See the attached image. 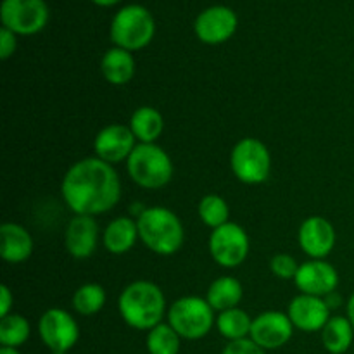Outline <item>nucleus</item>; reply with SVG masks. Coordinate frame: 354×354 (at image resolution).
<instances>
[{
	"label": "nucleus",
	"instance_id": "nucleus-1",
	"mask_svg": "<svg viewBox=\"0 0 354 354\" xmlns=\"http://www.w3.org/2000/svg\"><path fill=\"white\" fill-rule=\"evenodd\" d=\"M61 192L73 213L95 216L107 213L120 203L121 180L109 162L86 158L68 169Z\"/></svg>",
	"mask_w": 354,
	"mask_h": 354
},
{
	"label": "nucleus",
	"instance_id": "nucleus-2",
	"mask_svg": "<svg viewBox=\"0 0 354 354\" xmlns=\"http://www.w3.org/2000/svg\"><path fill=\"white\" fill-rule=\"evenodd\" d=\"M120 315L124 324L137 330H151L162 324L166 313V299L162 290L149 280L130 283L118 301Z\"/></svg>",
	"mask_w": 354,
	"mask_h": 354
},
{
	"label": "nucleus",
	"instance_id": "nucleus-3",
	"mask_svg": "<svg viewBox=\"0 0 354 354\" xmlns=\"http://www.w3.org/2000/svg\"><path fill=\"white\" fill-rule=\"evenodd\" d=\"M138 237L145 248L161 256H171L183 244V225L173 211L166 207H147L138 214Z\"/></svg>",
	"mask_w": 354,
	"mask_h": 354
},
{
	"label": "nucleus",
	"instance_id": "nucleus-4",
	"mask_svg": "<svg viewBox=\"0 0 354 354\" xmlns=\"http://www.w3.org/2000/svg\"><path fill=\"white\" fill-rule=\"evenodd\" d=\"M156 33L152 14L144 6L131 3L116 12L111 23V40L124 50H140L147 47Z\"/></svg>",
	"mask_w": 354,
	"mask_h": 354
},
{
	"label": "nucleus",
	"instance_id": "nucleus-5",
	"mask_svg": "<svg viewBox=\"0 0 354 354\" xmlns=\"http://www.w3.org/2000/svg\"><path fill=\"white\" fill-rule=\"evenodd\" d=\"M168 324L182 339L197 341L209 334L216 320H214V310L206 299L185 296L176 299L169 306Z\"/></svg>",
	"mask_w": 354,
	"mask_h": 354
},
{
	"label": "nucleus",
	"instance_id": "nucleus-6",
	"mask_svg": "<svg viewBox=\"0 0 354 354\" xmlns=\"http://www.w3.org/2000/svg\"><path fill=\"white\" fill-rule=\"evenodd\" d=\"M127 161L131 180L144 189H161L173 176L171 159L156 144H138Z\"/></svg>",
	"mask_w": 354,
	"mask_h": 354
},
{
	"label": "nucleus",
	"instance_id": "nucleus-7",
	"mask_svg": "<svg viewBox=\"0 0 354 354\" xmlns=\"http://www.w3.org/2000/svg\"><path fill=\"white\" fill-rule=\"evenodd\" d=\"M230 166L234 175L248 185H258L268 180L272 171V158L258 138H242L230 154Z\"/></svg>",
	"mask_w": 354,
	"mask_h": 354
},
{
	"label": "nucleus",
	"instance_id": "nucleus-8",
	"mask_svg": "<svg viewBox=\"0 0 354 354\" xmlns=\"http://www.w3.org/2000/svg\"><path fill=\"white\" fill-rule=\"evenodd\" d=\"M2 26L16 35H35L47 26L48 7L45 0H2Z\"/></svg>",
	"mask_w": 354,
	"mask_h": 354
},
{
	"label": "nucleus",
	"instance_id": "nucleus-9",
	"mask_svg": "<svg viewBox=\"0 0 354 354\" xmlns=\"http://www.w3.org/2000/svg\"><path fill=\"white\" fill-rule=\"evenodd\" d=\"M38 334L52 354H66L78 342L80 328L68 311L52 308L41 315L38 322Z\"/></svg>",
	"mask_w": 354,
	"mask_h": 354
},
{
	"label": "nucleus",
	"instance_id": "nucleus-10",
	"mask_svg": "<svg viewBox=\"0 0 354 354\" xmlns=\"http://www.w3.org/2000/svg\"><path fill=\"white\" fill-rule=\"evenodd\" d=\"M209 252L223 268L242 265L249 254V235L237 223H225L214 228L209 237Z\"/></svg>",
	"mask_w": 354,
	"mask_h": 354
},
{
	"label": "nucleus",
	"instance_id": "nucleus-11",
	"mask_svg": "<svg viewBox=\"0 0 354 354\" xmlns=\"http://www.w3.org/2000/svg\"><path fill=\"white\" fill-rule=\"evenodd\" d=\"M237 14L225 6H213L204 9L194 23L197 38L207 45H218L232 38L237 30Z\"/></svg>",
	"mask_w": 354,
	"mask_h": 354
},
{
	"label": "nucleus",
	"instance_id": "nucleus-12",
	"mask_svg": "<svg viewBox=\"0 0 354 354\" xmlns=\"http://www.w3.org/2000/svg\"><path fill=\"white\" fill-rule=\"evenodd\" d=\"M294 334V325L289 315L282 311H265L252 320L249 339L256 342L265 351L279 349L290 341Z\"/></svg>",
	"mask_w": 354,
	"mask_h": 354
},
{
	"label": "nucleus",
	"instance_id": "nucleus-13",
	"mask_svg": "<svg viewBox=\"0 0 354 354\" xmlns=\"http://www.w3.org/2000/svg\"><path fill=\"white\" fill-rule=\"evenodd\" d=\"M294 282L303 294L325 297L337 289L339 273L330 263L313 259V261H308L299 266Z\"/></svg>",
	"mask_w": 354,
	"mask_h": 354
},
{
	"label": "nucleus",
	"instance_id": "nucleus-14",
	"mask_svg": "<svg viewBox=\"0 0 354 354\" xmlns=\"http://www.w3.org/2000/svg\"><path fill=\"white\" fill-rule=\"evenodd\" d=\"M135 135L130 130V127L124 124H109V127L102 128L97 133L95 142H93V149H95L97 158L102 161L114 165V162L124 161L130 158L133 152L135 145Z\"/></svg>",
	"mask_w": 354,
	"mask_h": 354
},
{
	"label": "nucleus",
	"instance_id": "nucleus-15",
	"mask_svg": "<svg viewBox=\"0 0 354 354\" xmlns=\"http://www.w3.org/2000/svg\"><path fill=\"white\" fill-rule=\"evenodd\" d=\"M287 315L294 328L303 332H318L324 330L327 322L330 320V308L327 306L324 297L301 294L289 304Z\"/></svg>",
	"mask_w": 354,
	"mask_h": 354
},
{
	"label": "nucleus",
	"instance_id": "nucleus-16",
	"mask_svg": "<svg viewBox=\"0 0 354 354\" xmlns=\"http://www.w3.org/2000/svg\"><path fill=\"white\" fill-rule=\"evenodd\" d=\"M299 245L310 258L324 259L335 245V230L328 220L322 216H311L299 227Z\"/></svg>",
	"mask_w": 354,
	"mask_h": 354
},
{
	"label": "nucleus",
	"instance_id": "nucleus-17",
	"mask_svg": "<svg viewBox=\"0 0 354 354\" xmlns=\"http://www.w3.org/2000/svg\"><path fill=\"white\" fill-rule=\"evenodd\" d=\"M99 241V225L93 216L76 214L66 228V249L76 259H86L95 252Z\"/></svg>",
	"mask_w": 354,
	"mask_h": 354
},
{
	"label": "nucleus",
	"instance_id": "nucleus-18",
	"mask_svg": "<svg viewBox=\"0 0 354 354\" xmlns=\"http://www.w3.org/2000/svg\"><path fill=\"white\" fill-rule=\"evenodd\" d=\"M33 252V239L24 227L17 223H3L0 227V254L7 263L26 261Z\"/></svg>",
	"mask_w": 354,
	"mask_h": 354
},
{
	"label": "nucleus",
	"instance_id": "nucleus-19",
	"mask_svg": "<svg viewBox=\"0 0 354 354\" xmlns=\"http://www.w3.org/2000/svg\"><path fill=\"white\" fill-rule=\"evenodd\" d=\"M100 68H102L104 78L109 83H113V85H127L135 76V59L130 50L114 47L104 54Z\"/></svg>",
	"mask_w": 354,
	"mask_h": 354
},
{
	"label": "nucleus",
	"instance_id": "nucleus-20",
	"mask_svg": "<svg viewBox=\"0 0 354 354\" xmlns=\"http://www.w3.org/2000/svg\"><path fill=\"white\" fill-rule=\"evenodd\" d=\"M138 239V225L131 218H116L104 232V248L113 254H124Z\"/></svg>",
	"mask_w": 354,
	"mask_h": 354
},
{
	"label": "nucleus",
	"instance_id": "nucleus-21",
	"mask_svg": "<svg viewBox=\"0 0 354 354\" xmlns=\"http://www.w3.org/2000/svg\"><path fill=\"white\" fill-rule=\"evenodd\" d=\"M130 130L140 144H154L165 130V120L161 113L151 106H142L131 114Z\"/></svg>",
	"mask_w": 354,
	"mask_h": 354
},
{
	"label": "nucleus",
	"instance_id": "nucleus-22",
	"mask_svg": "<svg viewBox=\"0 0 354 354\" xmlns=\"http://www.w3.org/2000/svg\"><path fill=\"white\" fill-rule=\"evenodd\" d=\"M242 299V286L234 277H220L209 286L206 301L216 311H227L237 308Z\"/></svg>",
	"mask_w": 354,
	"mask_h": 354
},
{
	"label": "nucleus",
	"instance_id": "nucleus-23",
	"mask_svg": "<svg viewBox=\"0 0 354 354\" xmlns=\"http://www.w3.org/2000/svg\"><path fill=\"white\" fill-rule=\"evenodd\" d=\"M354 328L348 317H332L322 330L324 348L330 354H344L351 348Z\"/></svg>",
	"mask_w": 354,
	"mask_h": 354
},
{
	"label": "nucleus",
	"instance_id": "nucleus-24",
	"mask_svg": "<svg viewBox=\"0 0 354 354\" xmlns=\"http://www.w3.org/2000/svg\"><path fill=\"white\" fill-rule=\"evenodd\" d=\"M252 320L244 310L241 308H232V310L221 311L216 317V328L225 339L228 341H241L251 335Z\"/></svg>",
	"mask_w": 354,
	"mask_h": 354
},
{
	"label": "nucleus",
	"instance_id": "nucleus-25",
	"mask_svg": "<svg viewBox=\"0 0 354 354\" xmlns=\"http://www.w3.org/2000/svg\"><path fill=\"white\" fill-rule=\"evenodd\" d=\"M30 322L24 317L10 313L0 320V344L2 348L17 349L30 339Z\"/></svg>",
	"mask_w": 354,
	"mask_h": 354
},
{
	"label": "nucleus",
	"instance_id": "nucleus-26",
	"mask_svg": "<svg viewBox=\"0 0 354 354\" xmlns=\"http://www.w3.org/2000/svg\"><path fill=\"white\" fill-rule=\"evenodd\" d=\"M180 335L173 330L169 324H159L151 328L145 339L149 354H178L180 353Z\"/></svg>",
	"mask_w": 354,
	"mask_h": 354
},
{
	"label": "nucleus",
	"instance_id": "nucleus-27",
	"mask_svg": "<svg viewBox=\"0 0 354 354\" xmlns=\"http://www.w3.org/2000/svg\"><path fill=\"white\" fill-rule=\"evenodd\" d=\"M106 304V290L99 283H85L73 296V306L83 317L99 313Z\"/></svg>",
	"mask_w": 354,
	"mask_h": 354
},
{
	"label": "nucleus",
	"instance_id": "nucleus-28",
	"mask_svg": "<svg viewBox=\"0 0 354 354\" xmlns=\"http://www.w3.org/2000/svg\"><path fill=\"white\" fill-rule=\"evenodd\" d=\"M199 216L206 227L214 228L221 227V225L228 223V216H230V209L223 197L216 196V194H209L204 196L199 203Z\"/></svg>",
	"mask_w": 354,
	"mask_h": 354
},
{
	"label": "nucleus",
	"instance_id": "nucleus-29",
	"mask_svg": "<svg viewBox=\"0 0 354 354\" xmlns=\"http://www.w3.org/2000/svg\"><path fill=\"white\" fill-rule=\"evenodd\" d=\"M270 268H272L273 275H277L279 279L290 280L296 279L297 270H299V265L296 263V259L289 254H277L273 256L272 261H270Z\"/></svg>",
	"mask_w": 354,
	"mask_h": 354
},
{
	"label": "nucleus",
	"instance_id": "nucleus-30",
	"mask_svg": "<svg viewBox=\"0 0 354 354\" xmlns=\"http://www.w3.org/2000/svg\"><path fill=\"white\" fill-rule=\"evenodd\" d=\"M221 354H265V349L259 348L252 339H241V341H232L225 346Z\"/></svg>",
	"mask_w": 354,
	"mask_h": 354
},
{
	"label": "nucleus",
	"instance_id": "nucleus-31",
	"mask_svg": "<svg viewBox=\"0 0 354 354\" xmlns=\"http://www.w3.org/2000/svg\"><path fill=\"white\" fill-rule=\"evenodd\" d=\"M14 50H16V33L2 26L0 30V57L6 61L14 54Z\"/></svg>",
	"mask_w": 354,
	"mask_h": 354
},
{
	"label": "nucleus",
	"instance_id": "nucleus-32",
	"mask_svg": "<svg viewBox=\"0 0 354 354\" xmlns=\"http://www.w3.org/2000/svg\"><path fill=\"white\" fill-rule=\"evenodd\" d=\"M0 294H2V299H0V317H7L10 315V308H12L14 296L10 292V289L7 286L0 287Z\"/></svg>",
	"mask_w": 354,
	"mask_h": 354
},
{
	"label": "nucleus",
	"instance_id": "nucleus-33",
	"mask_svg": "<svg viewBox=\"0 0 354 354\" xmlns=\"http://www.w3.org/2000/svg\"><path fill=\"white\" fill-rule=\"evenodd\" d=\"M325 303H327V306L332 310V308L341 306L342 299L337 292H332V294H328V296H325Z\"/></svg>",
	"mask_w": 354,
	"mask_h": 354
},
{
	"label": "nucleus",
	"instance_id": "nucleus-34",
	"mask_svg": "<svg viewBox=\"0 0 354 354\" xmlns=\"http://www.w3.org/2000/svg\"><path fill=\"white\" fill-rule=\"evenodd\" d=\"M348 320L351 322V325L354 328V294L349 297V301H348Z\"/></svg>",
	"mask_w": 354,
	"mask_h": 354
},
{
	"label": "nucleus",
	"instance_id": "nucleus-35",
	"mask_svg": "<svg viewBox=\"0 0 354 354\" xmlns=\"http://www.w3.org/2000/svg\"><path fill=\"white\" fill-rule=\"evenodd\" d=\"M92 2L97 3V6H100V7H111V6H114V3L121 2V0H92Z\"/></svg>",
	"mask_w": 354,
	"mask_h": 354
},
{
	"label": "nucleus",
	"instance_id": "nucleus-36",
	"mask_svg": "<svg viewBox=\"0 0 354 354\" xmlns=\"http://www.w3.org/2000/svg\"><path fill=\"white\" fill-rule=\"evenodd\" d=\"M0 354H21V353L14 348H0Z\"/></svg>",
	"mask_w": 354,
	"mask_h": 354
}]
</instances>
